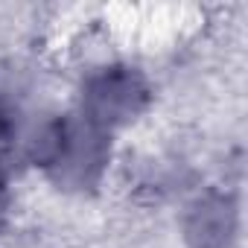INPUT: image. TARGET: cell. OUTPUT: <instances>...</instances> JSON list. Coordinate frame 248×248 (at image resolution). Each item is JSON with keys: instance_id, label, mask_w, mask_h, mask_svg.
Segmentation results:
<instances>
[{"instance_id": "1", "label": "cell", "mask_w": 248, "mask_h": 248, "mask_svg": "<svg viewBox=\"0 0 248 248\" xmlns=\"http://www.w3.org/2000/svg\"><path fill=\"white\" fill-rule=\"evenodd\" d=\"M35 158L41 170L64 190H91L99 184L111 158V132L82 114L59 117L44 129Z\"/></svg>"}, {"instance_id": "2", "label": "cell", "mask_w": 248, "mask_h": 248, "mask_svg": "<svg viewBox=\"0 0 248 248\" xmlns=\"http://www.w3.org/2000/svg\"><path fill=\"white\" fill-rule=\"evenodd\" d=\"M149 102V82L138 67L111 64L88 76L82 88V117L111 132L132 123Z\"/></svg>"}, {"instance_id": "3", "label": "cell", "mask_w": 248, "mask_h": 248, "mask_svg": "<svg viewBox=\"0 0 248 248\" xmlns=\"http://www.w3.org/2000/svg\"><path fill=\"white\" fill-rule=\"evenodd\" d=\"M236 233V204L228 196L210 193L196 202L187 216V239L193 248H228Z\"/></svg>"}, {"instance_id": "4", "label": "cell", "mask_w": 248, "mask_h": 248, "mask_svg": "<svg viewBox=\"0 0 248 248\" xmlns=\"http://www.w3.org/2000/svg\"><path fill=\"white\" fill-rule=\"evenodd\" d=\"M12 135H15V120H12L9 108L0 102V158H3V152H6V146H9V140H12Z\"/></svg>"}]
</instances>
